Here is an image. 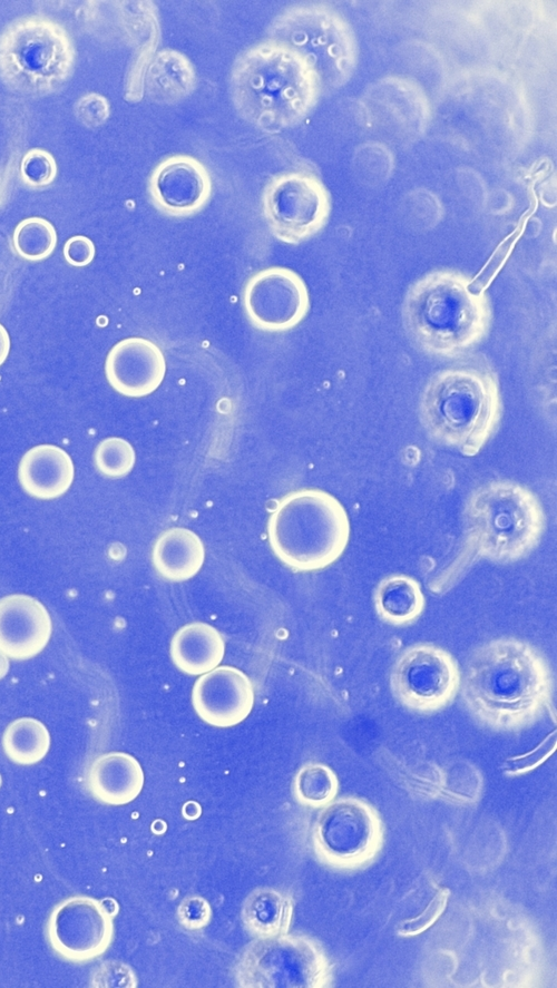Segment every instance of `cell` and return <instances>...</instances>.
<instances>
[{"label": "cell", "mask_w": 557, "mask_h": 988, "mask_svg": "<svg viewBox=\"0 0 557 988\" xmlns=\"http://www.w3.org/2000/svg\"><path fill=\"white\" fill-rule=\"evenodd\" d=\"M224 653L225 643L221 633L206 623L183 626L170 642L174 664L189 675H201L216 668Z\"/></svg>", "instance_id": "44dd1931"}, {"label": "cell", "mask_w": 557, "mask_h": 988, "mask_svg": "<svg viewBox=\"0 0 557 988\" xmlns=\"http://www.w3.org/2000/svg\"><path fill=\"white\" fill-rule=\"evenodd\" d=\"M525 222V218L519 222V225L515 228V231L497 246L495 252L491 254L487 263L475 276V278L470 280L468 284V288L470 292L475 294L485 293L487 287L492 283V281L506 263L515 243L521 235Z\"/></svg>", "instance_id": "f546056e"}, {"label": "cell", "mask_w": 557, "mask_h": 988, "mask_svg": "<svg viewBox=\"0 0 557 988\" xmlns=\"http://www.w3.org/2000/svg\"><path fill=\"white\" fill-rule=\"evenodd\" d=\"M135 460L136 454L131 444L118 437L104 439L94 452L96 468L109 478L127 476L133 470Z\"/></svg>", "instance_id": "83f0119b"}, {"label": "cell", "mask_w": 557, "mask_h": 988, "mask_svg": "<svg viewBox=\"0 0 557 988\" xmlns=\"http://www.w3.org/2000/svg\"><path fill=\"white\" fill-rule=\"evenodd\" d=\"M323 972L324 961L314 945L286 933L257 938L243 950L235 966L241 987H314Z\"/></svg>", "instance_id": "9c48e42d"}, {"label": "cell", "mask_w": 557, "mask_h": 988, "mask_svg": "<svg viewBox=\"0 0 557 988\" xmlns=\"http://www.w3.org/2000/svg\"><path fill=\"white\" fill-rule=\"evenodd\" d=\"M75 467L70 456L55 444H38L22 456L18 479L31 497L50 500L62 496L71 486Z\"/></svg>", "instance_id": "ac0fdd59"}, {"label": "cell", "mask_w": 557, "mask_h": 988, "mask_svg": "<svg viewBox=\"0 0 557 988\" xmlns=\"http://www.w3.org/2000/svg\"><path fill=\"white\" fill-rule=\"evenodd\" d=\"M2 746L12 762L31 765L41 761L48 753L50 734L42 722L32 717H20L6 727Z\"/></svg>", "instance_id": "d4e9b609"}, {"label": "cell", "mask_w": 557, "mask_h": 988, "mask_svg": "<svg viewBox=\"0 0 557 988\" xmlns=\"http://www.w3.org/2000/svg\"><path fill=\"white\" fill-rule=\"evenodd\" d=\"M231 95L246 121L267 133L281 131L297 124L312 106L314 72L299 55L267 39L235 59Z\"/></svg>", "instance_id": "277c9868"}, {"label": "cell", "mask_w": 557, "mask_h": 988, "mask_svg": "<svg viewBox=\"0 0 557 988\" xmlns=\"http://www.w3.org/2000/svg\"><path fill=\"white\" fill-rule=\"evenodd\" d=\"M212 916L209 903L201 896H188L177 908V919L187 930H198L208 925Z\"/></svg>", "instance_id": "d6a6232c"}, {"label": "cell", "mask_w": 557, "mask_h": 988, "mask_svg": "<svg viewBox=\"0 0 557 988\" xmlns=\"http://www.w3.org/2000/svg\"><path fill=\"white\" fill-rule=\"evenodd\" d=\"M205 560L201 538L192 530L173 527L163 531L153 548V564L157 573L170 581L194 577Z\"/></svg>", "instance_id": "ffe728a7"}, {"label": "cell", "mask_w": 557, "mask_h": 988, "mask_svg": "<svg viewBox=\"0 0 557 988\" xmlns=\"http://www.w3.org/2000/svg\"><path fill=\"white\" fill-rule=\"evenodd\" d=\"M145 90L158 104H176L196 86V72L189 59L174 49L159 51L145 74Z\"/></svg>", "instance_id": "7402d4cb"}, {"label": "cell", "mask_w": 557, "mask_h": 988, "mask_svg": "<svg viewBox=\"0 0 557 988\" xmlns=\"http://www.w3.org/2000/svg\"><path fill=\"white\" fill-rule=\"evenodd\" d=\"M63 256L72 266H86L94 260L95 245L87 236L75 235L66 241Z\"/></svg>", "instance_id": "836d02e7"}, {"label": "cell", "mask_w": 557, "mask_h": 988, "mask_svg": "<svg viewBox=\"0 0 557 988\" xmlns=\"http://www.w3.org/2000/svg\"><path fill=\"white\" fill-rule=\"evenodd\" d=\"M75 116L85 127L94 129L101 126L109 117V102L97 92L82 95L75 104Z\"/></svg>", "instance_id": "4dcf8cb0"}, {"label": "cell", "mask_w": 557, "mask_h": 988, "mask_svg": "<svg viewBox=\"0 0 557 988\" xmlns=\"http://www.w3.org/2000/svg\"><path fill=\"white\" fill-rule=\"evenodd\" d=\"M461 672L443 647L419 643L405 648L390 673L394 698L418 714H433L449 706L460 689Z\"/></svg>", "instance_id": "ba28073f"}, {"label": "cell", "mask_w": 557, "mask_h": 988, "mask_svg": "<svg viewBox=\"0 0 557 988\" xmlns=\"http://www.w3.org/2000/svg\"><path fill=\"white\" fill-rule=\"evenodd\" d=\"M12 243L16 252L22 258L41 261L53 252L57 245V233L53 225L46 218L28 217L16 226Z\"/></svg>", "instance_id": "484cf974"}, {"label": "cell", "mask_w": 557, "mask_h": 988, "mask_svg": "<svg viewBox=\"0 0 557 988\" xmlns=\"http://www.w3.org/2000/svg\"><path fill=\"white\" fill-rule=\"evenodd\" d=\"M293 914L289 897L272 888H260L245 899L241 919L245 929L256 938L287 933Z\"/></svg>", "instance_id": "cb8c5ba5"}, {"label": "cell", "mask_w": 557, "mask_h": 988, "mask_svg": "<svg viewBox=\"0 0 557 988\" xmlns=\"http://www.w3.org/2000/svg\"><path fill=\"white\" fill-rule=\"evenodd\" d=\"M212 187L207 168L188 155L163 159L148 180L153 204L170 216H189L199 212L207 204Z\"/></svg>", "instance_id": "4fadbf2b"}, {"label": "cell", "mask_w": 557, "mask_h": 988, "mask_svg": "<svg viewBox=\"0 0 557 988\" xmlns=\"http://www.w3.org/2000/svg\"><path fill=\"white\" fill-rule=\"evenodd\" d=\"M115 912L99 900L70 897L58 903L47 922L53 951L71 962H87L102 955L114 936Z\"/></svg>", "instance_id": "8fae6325"}, {"label": "cell", "mask_w": 557, "mask_h": 988, "mask_svg": "<svg viewBox=\"0 0 557 988\" xmlns=\"http://www.w3.org/2000/svg\"><path fill=\"white\" fill-rule=\"evenodd\" d=\"M373 600L379 617L394 626L414 623L426 604L420 584L401 574L384 577L375 587Z\"/></svg>", "instance_id": "603a6c76"}, {"label": "cell", "mask_w": 557, "mask_h": 988, "mask_svg": "<svg viewBox=\"0 0 557 988\" xmlns=\"http://www.w3.org/2000/svg\"><path fill=\"white\" fill-rule=\"evenodd\" d=\"M274 554L301 571L325 568L344 551L350 538L346 510L331 493L301 489L283 497L267 525Z\"/></svg>", "instance_id": "5b68a950"}, {"label": "cell", "mask_w": 557, "mask_h": 988, "mask_svg": "<svg viewBox=\"0 0 557 988\" xmlns=\"http://www.w3.org/2000/svg\"><path fill=\"white\" fill-rule=\"evenodd\" d=\"M8 671L9 659L2 652H0V679L7 675Z\"/></svg>", "instance_id": "8d00e7d4"}, {"label": "cell", "mask_w": 557, "mask_h": 988, "mask_svg": "<svg viewBox=\"0 0 557 988\" xmlns=\"http://www.w3.org/2000/svg\"><path fill=\"white\" fill-rule=\"evenodd\" d=\"M192 702L204 722L217 727H229L244 721L251 713L254 689L242 671L221 666L195 682Z\"/></svg>", "instance_id": "9a60e30c"}, {"label": "cell", "mask_w": 557, "mask_h": 988, "mask_svg": "<svg viewBox=\"0 0 557 988\" xmlns=\"http://www.w3.org/2000/svg\"><path fill=\"white\" fill-rule=\"evenodd\" d=\"M262 203L272 234L289 244L315 235L330 214L328 192L319 179L302 172L274 176L264 188Z\"/></svg>", "instance_id": "30bf717a"}, {"label": "cell", "mask_w": 557, "mask_h": 988, "mask_svg": "<svg viewBox=\"0 0 557 988\" xmlns=\"http://www.w3.org/2000/svg\"><path fill=\"white\" fill-rule=\"evenodd\" d=\"M10 351V338L6 327L0 323V365L6 361Z\"/></svg>", "instance_id": "d590c367"}, {"label": "cell", "mask_w": 557, "mask_h": 988, "mask_svg": "<svg viewBox=\"0 0 557 988\" xmlns=\"http://www.w3.org/2000/svg\"><path fill=\"white\" fill-rule=\"evenodd\" d=\"M500 418L499 380L481 355L437 371L420 394L419 419L428 436L467 457L483 448Z\"/></svg>", "instance_id": "7a4b0ae2"}, {"label": "cell", "mask_w": 557, "mask_h": 988, "mask_svg": "<svg viewBox=\"0 0 557 988\" xmlns=\"http://www.w3.org/2000/svg\"><path fill=\"white\" fill-rule=\"evenodd\" d=\"M375 823L362 802L343 799L325 806L315 823L314 839L330 859L346 861L367 853L373 845Z\"/></svg>", "instance_id": "5bb4252c"}, {"label": "cell", "mask_w": 557, "mask_h": 988, "mask_svg": "<svg viewBox=\"0 0 557 988\" xmlns=\"http://www.w3.org/2000/svg\"><path fill=\"white\" fill-rule=\"evenodd\" d=\"M449 898V890L441 888L434 894L427 908L417 917L402 921L398 927V932L404 936H412L424 931L441 916Z\"/></svg>", "instance_id": "1f68e13d"}, {"label": "cell", "mask_w": 557, "mask_h": 988, "mask_svg": "<svg viewBox=\"0 0 557 988\" xmlns=\"http://www.w3.org/2000/svg\"><path fill=\"white\" fill-rule=\"evenodd\" d=\"M20 174L25 184L33 188L50 185L57 175L55 157L42 148H31L22 157Z\"/></svg>", "instance_id": "f1b7e54d"}, {"label": "cell", "mask_w": 557, "mask_h": 988, "mask_svg": "<svg viewBox=\"0 0 557 988\" xmlns=\"http://www.w3.org/2000/svg\"><path fill=\"white\" fill-rule=\"evenodd\" d=\"M51 617L38 599L12 594L0 598V652L8 658L29 659L48 644Z\"/></svg>", "instance_id": "e0dca14e"}, {"label": "cell", "mask_w": 557, "mask_h": 988, "mask_svg": "<svg viewBox=\"0 0 557 988\" xmlns=\"http://www.w3.org/2000/svg\"><path fill=\"white\" fill-rule=\"evenodd\" d=\"M465 273L441 268L410 284L401 316L405 332L422 352L438 358L468 355L488 336L492 310L485 293L469 291Z\"/></svg>", "instance_id": "3957f363"}, {"label": "cell", "mask_w": 557, "mask_h": 988, "mask_svg": "<svg viewBox=\"0 0 557 988\" xmlns=\"http://www.w3.org/2000/svg\"><path fill=\"white\" fill-rule=\"evenodd\" d=\"M555 742H546L541 746H539L536 751L527 754L525 756L516 757L508 761V771L510 772H519L527 769H530L543 761L551 750L554 749Z\"/></svg>", "instance_id": "e575fe53"}, {"label": "cell", "mask_w": 557, "mask_h": 988, "mask_svg": "<svg viewBox=\"0 0 557 988\" xmlns=\"http://www.w3.org/2000/svg\"><path fill=\"white\" fill-rule=\"evenodd\" d=\"M468 541L475 552L497 563L529 555L545 531L546 516L537 496L512 480L478 487L465 508Z\"/></svg>", "instance_id": "8992f818"}, {"label": "cell", "mask_w": 557, "mask_h": 988, "mask_svg": "<svg viewBox=\"0 0 557 988\" xmlns=\"http://www.w3.org/2000/svg\"><path fill=\"white\" fill-rule=\"evenodd\" d=\"M336 791L335 774L330 767L320 763L304 765L294 779L295 796L306 805H323L334 798Z\"/></svg>", "instance_id": "4316f807"}, {"label": "cell", "mask_w": 557, "mask_h": 988, "mask_svg": "<svg viewBox=\"0 0 557 988\" xmlns=\"http://www.w3.org/2000/svg\"><path fill=\"white\" fill-rule=\"evenodd\" d=\"M87 784L91 795L109 805L134 801L143 790L144 772L138 761L125 752L97 756L89 766Z\"/></svg>", "instance_id": "d6986e66"}, {"label": "cell", "mask_w": 557, "mask_h": 988, "mask_svg": "<svg viewBox=\"0 0 557 988\" xmlns=\"http://www.w3.org/2000/svg\"><path fill=\"white\" fill-rule=\"evenodd\" d=\"M553 674L531 644L500 637L469 656L460 688L469 713L497 731H517L539 720L553 695Z\"/></svg>", "instance_id": "6da1fadb"}, {"label": "cell", "mask_w": 557, "mask_h": 988, "mask_svg": "<svg viewBox=\"0 0 557 988\" xmlns=\"http://www.w3.org/2000/svg\"><path fill=\"white\" fill-rule=\"evenodd\" d=\"M75 65L72 37L47 16H21L0 31V80L19 96L57 92L71 78Z\"/></svg>", "instance_id": "52a82bcc"}, {"label": "cell", "mask_w": 557, "mask_h": 988, "mask_svg": "<svg viewBox=\"0 0 557 988\" xmlns=\"http://www.w3.org/2000/svg\"><path fill=\"white\" fill-rule=\"evenodd\" d=\"M166 371L160 349L144 338H127L107 354L105 373L109 384L120 394L140 398L154 392Z\"/></svg>", "instance_id": "2e32d148"}, {"label": "cell", "mask_w": 557, "mask_h": 988, "mask_svg": "<svg viewBox=\"0 0 557 988\" xmlns=\"http://www.w3.org/2000/svg\"><path fill=\"white\" fill-rule=\"evenodd\" d=\"M243 303L251 322L271 332L296 326L310 310L309 291L302 277L278 266L258 271L247 280Z\"/></svg>", "instance_id": "7c38bea8"}]
</instances>
